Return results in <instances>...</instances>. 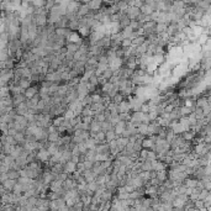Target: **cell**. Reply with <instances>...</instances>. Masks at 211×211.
I'll return each mask as SVG.
<instances>
[{"label": "cell", "mask_w": 211, "mask_h": 211, "mask_svg": "<svg viewBox=\"0 0 211 211\" xmlns=\"http://www.w3.org/2000/svg\"><path fill=\"white\" fill-rule=\"evenodd\" d=\"M50 158H51V154H50V152H48L47 148L43 147V148L38 149V153H37V159L38 160L43 162V163H47L50 160Z\"/></svg>", "instance_id": "1"}, {"label": "cell", "mask_w": 211, "mask_h": 211, "mask_svg": "<svg viewBox=\"0 0 211 211\" xmlns=\"http://www.w3.org/2000/svg\"><path fill=\"white\" fill-rule=\"evenodd\" d=\"M141 9L138 6H129V9L126 10V14H127V16L131 19V20H136L140 14H141Z\"/></svg>", "instance_id": "2"}, {"label": "cell", "mask_w": 211, "mask_h": 211, "mask_svg": "<svg viewBox=\"0 0 211 211\" xmlns=\"http://www.w3.org/2000/svg\"><path fill=\"white\" fill-rule=\"evenodd\" d=\"M89 11H90L89 4H87V3H81V4H80V6H79V9H78V11H77V15H78V17L80 19V17L87 16V15L89 14Z\"/></svg>", "instance_id": "3"}, {"label": "cell", "mask_w": 211, "mask_h": 211, "mask_svg": "<svg viewBox=\"0 0 211 211\" xmlns=\"http://www.w3.org/2000/svg\"><path fill=\"white\" fill-rule=\"evenodd\" d=\"M119 110L120 112H131L132 111V107H131V103L130 100H122L120 104H119Z\"/></svg>", "instance_id": "4"}, {"label": "cell", "mask_w": 211, "mask_h": 211, "mask_svg": "<svg viewBox=\"0 0 211 211\" xmlns=\"http://www.w3.org/2000/svg\"><path fill=\"white\" fill-rule=\"evenodd\" d=\"M126 125H127V121H122V120H120V121L117 122V125L114 127V130H115V132H116L117 137H119V136H121V134L125 131Z\"/></svg>", "instance_id": "5"}, {"label": "cell", "mask_w": 211, "mask_h": 211, "mask_svg": "<svg viewBox=\"0 0 211 211\" xmlns=\"http://www.w3.org/2000/svg\"><path fill=\"white\" fill-rule=\"evenodd\" d=\"M104 3H105L104 0H90L88 4H89L90 10H100L103 8Z\"/></svg>", "instance_id": "6"}, {"label": "cell", "mask_w": 211, "mask_h": 211, "mask_svg": "<svg viewBox=\"0 0 211 211\" xmlns=\"http://www.w3.org/2000/svg\"><path fill=\"white\" fill-rule=\"evenodd\" d=\"M77 171V164L72 160H68L66 164H64V172L68 173V174H72L73 172Z\"/></svg>", "instance_id": "7"}, {"label": "cell", "mask_w": 211, "mask_h": 211, "mask_svg": "<svg viewBox=\"0 0 211 211\" xmlns=\"http://www.w3.org/2000/svg\"><path fill=\"white\" fill-rule=\"evenodd\" d=\"M26 95L25 94H22V93H20V94H16V95H13V100H14V107H16L19 104H21V103H24V101H26Z\"/></svg>", "instance_id": "8"}, {"label": "cell", "mask_w": 211, "mask_h": 211, "mask_svg": "<svg viewBox=\"0 0 211 211\" xmlns=\"http://www.w3.org/2000/svg\"><path fill=\"white\" fill-rule=\"evenodd\" d=\"M116 140H117V146H119L120 151H122L126 146L129 145V142H130V138H127V137H122V136H119Z\"/></svg>", "instance_id": "9"}, {"label": "cell", "mask_w": 211, "mask_h": 211, "mask_svg": "<svg viewBox=\"0 0 211 211\" xmlns=\"http://www.w3.org/2000/svg\"><path fill=\"white\" fill-rule=\"evenodd\" d=\"M16 183H17V180L16 179H6L5 182H3V183H0V184H3L6 189H8V191H13V189H14V187L16 185Z\"/></svg>", "instance_id": "10"}, {"label": "cell", "mask_w": 211, "mask_h": 211, "mask_svg": "<svg viewBox=\"0 0 211 211\" xmlns=\"http://www.w3.org/2000/svg\"><path fill=\"white\" fill-rule=\"evenodd\" d=\"M72 156H73V153H72V151L70 149H66L63 153H62V157H61V163H63V164H66L68 160H70L72 159Z\"/></svg>", "instance_id": "11"}, {"label": "cell", "mask_w": 211, "mask_h": 211, "mask_svg": "<svg viewBox=\"0 0 211 211\" xmlns=\"http://www.w3.org/2000/svg\"><path fill=\"white\" fill-rule=\"evenodd\" d=\"M83 175L85 177V179H87V182L88 183H90V182H93V180H95V175H94V173H93V171L92 169H85L83 172Z\"/></svg>", "instance_id": "12"}, {"label": "cell", "mask_w": 211, "mask_h": 211, "mask_svg": "<svg viewBox=\"0 0 211 211\" xmlns=\"http://www.w3.org/2000/svg\"><path fill=\"white\" fill-rule=\"evenodd\" d=\"M179 31V28H178V25L177 24H174V22H171L169 25H168V28H167V32L169 33L171 36H174L177 32Z\"/></svg>", "instance_id": "13"}, {"label": "cell", "mask_w": 211, "mask_h": 211, "mask_svg": "<svg viewBox=\"0 0 211 211\" xmlns=\"http://www.w3.org/2000/svg\"><path fill=\"white\" fill-rule=\"evenodd\" d=\"M146 40H147V37L145 35H141V36H138V37L132 40V46H141L142 43H145V42H146Z\"/></svg>", "instance_id": "14"}, {"label": "cell", "mask_w": 211, "mask_h": 211, "mask_svg": "<svg viewBox=\"0 0 211 211\" xmlns=\"http://www.w3.org/2000/svg\"><path fill=\"white\" fill-rule=\"evenodd\" d=\"M101 130V123L98 121V120H93L90 122V131H94V132H99Z\"/></svg>", "instance_id": "15"}, {"label": "cell", "mask_w": 211, "mask_h": 211, "mask_svg": "<svg viewBox=\"0 0 211 211\" xmlns=\"http://www.w3.org/2000/svg\"><path fill=\"white\" fill-rule=\"evenodd\" d=\"M157 178L162 182V184L168 179V169H162L159 172H157Z\"/></svg>", "instance_id": "16"}, {"label": "cell", "mask_w": 211, "mask_h": 211, "mask_svg": "<svg viewBox=\"0 0 211 211\" xmlns=\"http://www.w3.org/2000/svg\"><path fill=\"white\" fill-rule=\"evenodd\" d=\"M193 112H194V115H195V117H196L198 120H201V119H204V117H205V114H204V109H202V107L195 106Z\"/></svg>", "instance_id": "17"}, {"label": "cell", "mask_w": 211, "mask_h": 211, "mask_svg": "<svg viewBox=\"0 0 211 211\" xmlns=\"http://www.w3.org/2000/svg\"><path fill=\"white\" fill-rule=\"evenodd\" d=\"M148 125L149 123H145V122H142L140 126H138V132L141 134V135H145V136H147L148 135Z\"/></svg>", "instance_id": "18"}, {"label": "cell", "mask_w": 211, "mask_h": 211, "mask_svg": "<svg viewBox=\"0 0 211 211\" xmlns=\"http://www.w3.org/2000/svg\"><path fill=\"white\" fill-rule=\"evenodd\" d=\"M79 47H80L79 43H74V42H67V48H68V51H70V52H77V51H79Z\"/></svg>", "instance_id": "19"}, {"label": "cell", "mask_w": 211, "mask_h": 211, "mask_svg": "<svg viewBox=\"0 0 211 211\" xmlns=\"http://www.w3.org/2000/svg\"><path fill=\"white\" fill-rule=\"evenodd\" d=\"M81 104H83V106H87V105H92L94 101H93V98H92V94H88V95H85L84 96L81 100Z\"/></svg>", "instance_id": "20"}, {"label": "cell", "mask_w": 211, "mask_h": 211, "mask_svg": "<svg viewBox=\"0 0 211 211\" xmlns=\"http://www.w3.org/2000/svg\"><path fill=\"white\" fill-rule=\"evenodd\" d=\"M140 9H141V11H142L143 14H146V15H151V14H152V13L154 11V10L152 9V6H151V5H148V4H145V3H143V5H142V6L140 8Z\"/></svg>", "instance_id": "21"}, {"label": "cell", "mask_w": 211, "mask_h": 211, "mask_svg": "<svg viewBox=\"0 0 211 211\" xmlns=\"http://www.w3.org/2000/svg\"><path fill=\"white\" fill-rule=\"evenodd\" d=\"M168 28V24H163V22H157V27H156V31L157 33H162V32H165Z\"/></svg>", "instance_id": "22"}, {"label": "cell", "mask_w": 211, "mask_h": 211, "mask_svg": "<svg viewBox=\"0 0 211 211\" xmlns=\"http://www.w3.org/2000/svg\"><path fill=\"white\" fill-rule=\"evenodd\" d=\"M111 129H114V126L111 125V122H110L109 120H105L104 122H101V130H103L104 132H107V131L111 130Z\"/></svg>", "instance_id": "23"}, {"label": "cell", "mask_w": 211, "mask_h": 211, "mask_svg": "<svg viewBox=\"0 0 211 211\" xmlns=\"http://www.w3.org/2000/svg\"><path fill=\"white\" fill-rule=\"evenodd\" d=\"M116 138H117V135H116V132H115L114 129H111V130H109V131L106 132V141H107V142H110V141H112V140H116Z\"/></svg>", "instance_id": "24"}, {"label": "cell", "mask_w": 211, "mask_h": 211, "mask_svg": "<svg viewBox=\"0 0 211 211\" xmlns=\"http://www.w3.org/2000/svg\"><path fill=\"white\" fill-rule=\"evenodd\" d=\"M114 88V84L110 83V81H106L105 84H103L101 85V92H105V93H110Z\"/></svg>", "instance_id": "25"}, {"label": "cell", "mask_w": 211, "mask_h": 211, "mask_svg": "<svg viewBox=\"0 0 211 211\" xmlns=\"http://www.w3.org/2000/svg\"><path fill=\"white\" fill-rule=\"evenodd\" d=\"M141 169L142 171H152V160L151 159H146L142 165H141Z\"/></svg>", "instance_id": "26"}, {"label": "cell", "mask_w": 211, "mask_h": 211, "mask_svg": "<svg viewBox=\"0 0 211 211\" xmlns=\"http://www.w3.org/2000/svg\"><path fill=\"white\" fill-rule=\"evenodd\" d=\"M8 174H9V178L10 179H19L21 175H20V171H16V169H10L9 172H8Z\"/></svg>", "instance_id": "27"}, {"label": "cell", "mask_w": 211, "mask_h": 211, "mask_svg": "<svg viewBox=\"0 0 211 211\" xmlns=\"http://www.w3.org/2000/svg\"><path fill=\"white\" fill-rule=\"evenodd\" d=\"M199 8H201V9H204L205 11L206 10H209L210 9V6H211V3H209V2H206V0H200V2L196 4Z\"/></svg>", "instance_id": "28"}, {"label": "cell", "mask_w": 211, "mask_h": 211, "mask_svg": "<svg viewBox=\"0 0 211 211\" xmlns=\"http://www.w3.org/2000/svg\"><path fill=\"white\" fill-rule=\"evenodd\" d=\"M153 145H154V142H153L149 137H146V138L143 140V142H142L143 148H148V149H151V148L153 147Z\"/></svg>", "instance_id": "29"}, {"label": "cell", "mask_w": 211, "mask_h": 211, "mask_svg": "<svg viewBox=\"0 0 211 211\" xmlns=\"http://www.w3.org/2000/svg\"><path fill=\"white\" fill-rule=\"evenodd\" d=\"M194 202H195V209L196 210H206L205 209V201L204 200L196 199V200H194Z\"/></svg>", "instance_id": "30"}, {"label": "cell", "mask_w": 211, "mask_h": 211, "mask_svg": "<svg viewBox=\"0 0 211 211\" xmlns=\"http://www.w3.org/2000/svg\"><path fill=\"white\" fill-rule=\"evenodd\" d=\"M112 75H114V69H112L111 67H109L107 69H105V70H104V73H103V78H105L106 80H109Z\"/></svg>", "instance_id": "31"}, {"label": "cell", "mask_w": 211, "mask_h": 211, "mask_svg": "<svg viewBox=\"0 0 211 211\" xmlns=\"http://www.w3.org/2000/svg\"><path fill=\"white\" fill-rule=\"evenodd\" d=\"M94 119L95 120H98L100 123L101 122H104L105 120H106V117H105V114H104V111L103 112H95V115H94Z\"/></svg>", "instance_id": "32"}, {"label": "cell", "mask_w": 211, "mask_h": 211, "mask_svg": "<svg viewBox=\"0 0 211 211\" xmlns=\"http://www.w3.org/2000/svg\"><path fill=\"white\" fill-rule=\"evenodd\" d=\"M119 117L122 121H130L131 120V112H120Z\"/></svg>", "instance_id": "33"}, {"label": "cell", "mask_w": 211, "mask_h": 211, "mask_svg": "<svg viewBox=\"0 0 211 211\" xmlns=\"http://www.w3.org/2000/svg\"><path fill=\"white\" fill-rule=\"evenodd\" d=\"M122 100H125V95H122L121 93L116 94V95L112 98V101H114V103H116V104H120Z\"/></svg>", "instance_id": "34"}, {"label": "cell", "mask_w": 211, "mask_h": 211, "mask_svg": "<svg viewBox=\"0 0 211 211\" xmlns=\"http://www.w3.org/2000/svg\"><path fill=\"white\" fill-rule=\"evenodd\" d=\"M11 169V167L4 163H0V173H8Z\"/></svg>", "instance_id": "35"}, {"label": "cell", "mask_w": 211, "mask_h": 211, "mask_svg": "<svg viewBox=\"0 0 211 211\" xmlns=\"http://www.w3.org/2000/svg\"><path fill=\"white\" fill-rule=\"evenodd\" d=\"M209 195H210V190H207V189H202V190L200 191V194H199V199L205 200Z\"/></svg>", "instance_id": "36"}, {"label": "cell", "mask_w": 211, "mask_h": 211, "mask_svg": "<svg viewBox=\"0 0 211 211\" xmlns=\"http://www.w3.org/2000/svg\"><path fill=\"white\" fill-rule=\"evenodd\" d=\"M88 188H89V189H92V190H94V191H96V189L99 188V184H98V182H96V180H93V182L88 183Z\"/></svg>", "instance_id": "37"}, {"label": "cell", "mask_w": 211, "mask_h": 211, "mask_svg": "<svg viewBox=\"0 0 211 211\" xmlns=\"http://www.w3.org/2000/svg\"><path fill=\"white\" fill-rule=\"evenodd\" d=\"M148 148H142L141 151H140V157L141 158H143V159H147V157H148Z\"/></svg>", "instance_id": "38"}, {"label": "cell", "mask_w": 211, "mask_h": 211, "mask_svg": "<svg viewBox=\"0 0 211 211\" xmlns=\"http://www.w3.org/2000/svg\"><path fill=\"white\" fill-rule=\"evenodd\" d=\"M122 46L123 47H130V46H132V40L131 38H123L122 40Z\"/></svg>", "instance_id": "39"}, {"label": "cell", "mask_w": 211, "mask_h": 211, "mask_svg": "<svg viewBox=\"0 0 211 211\" xmlns=\"http://www.w3.org/2000/svg\"><path fill=\"white\" fill-rule=\"evenodd\" d=\"M46 105H47V103H46V100H43V99H41L40 101H38V105H37V107L42 111V110H43L45 107H46Z\"/></svg>", "instance_id": "40"}, {"label": "cell", "mask_w": 211, "mask_h": 211, "mask_svg": "<svg viewBox=\"0 0 211 211\" xmlns=\"http://www.w3.org/2000/svg\"><path fill=\"white\" fill-rule=\"evenodd\" d=\"M159 15H160V11H153V13L151 14V20H153V21H158Z\"/></svg>", "instance_id": "41"}, {"label": "cell", "mask_w": 211, "mask_h": 211, "mask_svg": "<svg viewBox=\"0 0 211 211\" xmlns=\"http://www.w3.org/2000/svg\"><path fill=\"white\" fill-rule=\"evenodd\" d=\"M149 110H151V107H149V105H148V103H143L142 104V106H141V111L142 112H149Z\"/></svg>", "instance_id": "42"}, {"label": "cell", "mask_w": 211, "mask_h": 211, "mask_svg": "<svg viewBox=\"0 0 211 211\" xmlns=\"http://www.w3.org/2000/svg\"><path fill=\"white\" fill-rule=\"evenodd\" d=\"M6 179H9V174L8 173H0V183L5 182Z\"/></svg>", "instance_id": "43"}, {"label": "cell", "mask_w": 211, "mask_h": 211, "mask_svg": "<svg viewBox=\"0 0 211 211\" xmlns=\"http://www.w3.org/2000/svg\"><path fill=\"white\" fill-rule=\"evenodd\" d=\"M70 151H72L73 156H80V151H79V147H78V145H77V146H75L74 148H72Z\"/></svg>", "instance_id": "44"}, {"label": "cell", "mask_w": 211, "mask_h": 211, "mask_svg": "<svg viewBox=\"0 0 211 211\" xmlns=\"http://www.w3.org/2000/svg\"><path fill=\"white\" fill-rule=\"evenodd\" d=\"M80 58H81V53H80L79 51L74 52V61H75V62H77V61H80Z\"/></svg>", "instance_id": "45"}, {"label": "cell", "mask_w": 211, "mask_h": 211, "mask_svg": "<svg viewBox=\"0 0 211 211\" xmlns=\"http://www.w3.org/2000/svg\"><path fill=\"white\" fill-rule=\"evenodd\" d=\"M72 162H74L75 164H78L79 162H80V159H79V156H72V159H70Z\"/></svg>", "instance_id": "46"}, {"label": "cell", "mask_w": 211, "mask_h": 211, "mask_svg": "<svg viewBox=\"0 0 211 211\" xmlns=\"http://www.w3.org/2000/svg\"><path fill=\"white\" fill-rule=\"evenodd\" d=\"M152 178H157V172L156 171H151V179Z\"/></svg>", "instance_id": "47"}, {"label": "cell", "mask_w": 211, "mask_h": 211, "mask_svg": "<svg viewBox=\"0 0 211 211\" xmlns=\"http://www.w3.org/2000/svg\"><path fill=\"white\" fill-rule=\"evenodd\" d=\"M199 2H200V0H189V3H190V4H195V5H196Z\"/></svg>", "instance_id": "48"}]
</instances>
